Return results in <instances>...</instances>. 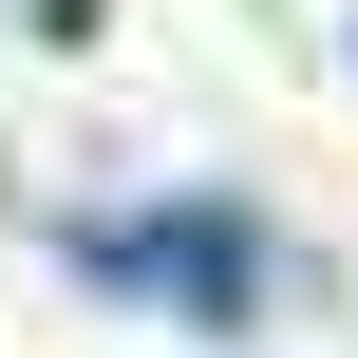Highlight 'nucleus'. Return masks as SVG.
<instances>
[{
    "label": "nucleus",
    "mask_w": 358,
    "mask_h": 358,
    "mask_svg": "<svg viewBox=\"0 0 358 358\" xmlns=\"http://www.w3.org/2000/svg\"><path fill=\"white\" fill-rule=\"evenodd\" d=\"M76 264H94V283H151V302H189V321H245V302H264V227H227V208L76 227Z\"/></svg>",
    "instance_id": "obj_1"
}]
</instances>
